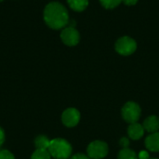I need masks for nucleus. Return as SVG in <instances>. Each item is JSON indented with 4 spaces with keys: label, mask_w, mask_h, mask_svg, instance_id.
<instances>
[{
    "label": "nucleus",
    "mask_w": 159,
    "mask_h": 159,
    "mask_svg": "<svg viewBox=\"0 0 159 159\" xmlns=\"http://www.w3.org/2000/svg\"><path fill=\"white\" fill-rule=\"evenodd\" d=\"M44 20L48 27L54 30L65 28L69 23L68 11L63 5L51 2L44 9Z\"/></svg>",
    "instance_id": "obj_1"
},
{
    "label": "nucleus",
    "mask_w": 159,
    "mask_h": 159,
    "mask_svg": "<svg viewBox=\"0 0 159 159\" xmlns=\"http://www.w3.org/2000/svg\"><path fill=\"white\" fill-rule=\"evenodd\" d=\"M48 151L55 159H68L72 154L71 144L61 138L50 141Z\"/></svg>",
    "instance_id": "obj_2"
},
{
    "label": "nucleus",
    "mask_w": 159,
    "mask_h": 159,
    "mask_svg": "<svg viewBox=\"0 0 159 159\" xmlns=\"http://www.w3.org/2000/svg\"><path fill=\"white\" fill-rule=\"evenodd\" d=\"M121 113L124 120L129 124H132L139 120L141 116V108L136 102H129L123 106Z\"/></svg>",
    "instance_id": "obj_3"
},
{
    "label": "nucleus",
    "mask_w": 159,
    "mask_h": 159,
    "mask_svg": "<svg viewBox=\"0 0 159 159\" xmlns=\"http://www.w3.org/2000/svg\"><path fill=\"white\" fill-rule=\"evenodd\" d=\"M137 48V43L129 36H123L116 43V50L123 56H129L134 53Z\"/></svg>",
    "instance_id": "obj_4"
},
{
    "label": "nucleus",
    "mask_w": 159,
    "mask_h": 159,
    "mask_svg": "<svg viewBox=\"0 0 159 159\" xmlns=\"http://www.w3.org/2000/svg\"><path fill=\"white\" fill-rule=\"evenodd\" d=\"M88 157L90 159H102L108 154V146L105 143L101 141H95L89 144Z\"/></svg>",
    "instance_id": "obj_5"
},
{
    "label": "nucleus",
    "mask_w": 159,
    "mask_h": 159,
    "mask_svg": "<svg viewBox=\"0 0 159 159\" xmlns=\"http://www.w3.org/2000/svg\"><path fill=\"white\" fill-rule=\"evenodd\" d=\"M61 38L65 45L73 47L79 43L80 34L78 31L75 29V27L66 26L65 28L62 29L61 33Z\"/></svg>",
    "instance_id": "obj_6"
},
{
    "label": "nucleus",
    "mask_w": 159,
    "mask_h": 159,
    "mask_svg": "<svg viewBox=\"0 0 159 159\" xmlns=\"http://www.w3.org/2000/svg\"><path fill=\"white\" fill-rule=\"evenodd\" d=\"M61 120L66 127L68 128L75 127L78 124L80 120V114L75 108H68L63 112L61 116Z\"/></svg>",
    "instance_id": "obj_7"
},
{
    "label": "nucleus",
    "mask_w": 159,
    "mask_h": 159,
    "mask_svg": "<svg viewBox=\"0 0 159 159\" xmlns=\"http://www.w3.org/2000/svg\"><path fill=\"white\" fill-rule=\"evenodd\" d=\"M128 134L132 140H140L144 134V128L143 125L137 122L129 124L128 128Z\"/></svg>",
    "instance_id": "obj_8"
},
{
    "label": "nucleus",
    "mask_w": 159,
    "mask_h": 159,
    "mask_svg": "<svg viewBox=\"0 0 159 159\" xmlns=\"http://www.w3.org/2000/svg\"><path fill=\"white\" fill-rule=\"evenodd\" d=\"M143 128L150 133H155L159 130V118L156 116H148L143 122Z\"/></svg>",
    "instance_id": "obj_9"
},
{
    "label": "nucleus",
    "mask_w": 159,
    "mask_h": 159,
    "mask_svg": "<svg viewBox=\"0 0 159 159\" xmlns=\"http://www.w3.org/2000/svg\"><path fill=\"white\" fill-rule=\"evenodd\" d=\"M145 146L151 152H159V132H155L145 139Z\"/></svg>",
    "instance_id": "obj_10"
},
{
    "label": "nucleus",
    "mask_w": 159,
    "mask_h": 159,
    "mask_svg": "<svg viewBox=\"0 0 159 159\" xmlns=\"http://www.w3.org/2000/svg\"><path fill=\"white\" fill-rule=\"evenodd\" d=\"M69 7L75 11H83L89 5V0H67Z\"/></svg>",
    "instance_id": "obj_11"
},
{
    "label": "nucleus",
    "mask_w": 159,
    "mask_h": 159,
    "mask_svg": "<svg viewBox=\"0 0 159 159\" xmlns=\"http://www.w3.org/2000/svg\"><path fill=\"white\" fill-rule=\"evenodd\" d=\"M49 143H50V141L46 136H38L34 141V144H35V147L37 149L48 150Z\"/></svg>",
    "instance_id": "obj_12"
},
{
    "label": "nucleus",
    "mask_w": 159,
    "mask_h": 159,
    "mask_svg": "<svg viewBox=\"0 0 159 159\" xmlns=\"http://www.w3.org/2000/svg\"><path fill=\"white\" fill-rule=\"evenodd\" d=\"M118 159H138V157L133 150L129 148H124L119 152Z\"/></svg>",
    "instance_id": "obj_13"
},
{
    "label": "nucleus",
    "mask_w": 159,
    "mask_h": 159,
    "mask_svg": "<svg viewBox=\"0 0 159 159\" xmlns=\"http://www.w3.org/2000/svg\"><path fill=\"white\" fill-rule=\"evenodd\" d=\"M51 156L48 150L44 149H36L32 155L31 159H50Z\"/></svg>",
    "instance_id": "obj_14"
},
{
    "label": "nucleus",
    "mask_w": 159,
    "mask_h": 159,
    "mask_svg": "<svg viewBox=\"0 0 159 159\" xmlns=\"http://www.w3.org/2000/svg\"><path fill=\"white\" fill-rule=\"evenodd\" d=\"M100 2L103 7L107 9H112L120 5V3H122V0H100Z\"/></svg>",
    "instance_id": "obj_15"
},
{
    "label": "nucleus",
    "mask_w": 159,
    "mask_h": 159,
    "mask_svg": "<svg viewBox=\"0 0 159 159\" xmlns=\"http://www.w3.org/2000/svg\"><path fill=\"white\" fill-rule=\"evenodd\" d=\"M0 159H15L14 156L7 150L0 151Z\"/></svg>",
    "instance_id": "obj_16"
},
{
    "label": "nucleus",
    "mask_w": 159,
    "mask_h": 159,
    "mask_svg": "<svg viewBox=\"0 0 159 159\" xmlns=\"http://www.w3.org/2000/svg\"><path fill=\"white\" fill-rule=\"evenodd\" d=\"M120 145L123 147V148H129V140L127 138V137H124L120 140L119 142Z\"/></svg>",
    "instance_id": "obj_17"
},
{
    "label": "nucleus",
    "mask_w": 159,
    "mask_h": 159,
    "mask_svg": "<svg viewBox=\"0 0 159 159\" xmlns=\"http://www.w3.org/2000/svg\"><path fill=\"white\" fill-rule=\"evenodd\" d=\"M139 159H150L149 158V154L145 151H141V153L138 156Z\"/></svg>",
    "instance_id": "obj_18"
},
{
    "label": "nucleus",
    "mask_w": 159,
    "mask_h": 159,
    "mask_svg": "<svg viewBox=\"0 0 159 159\" xmlns=\"http://www.w3.org/2000/svg\"><path fill=\"white\" fill-rule=\"evenodd\" d=\"M70 159H90L88 156H85L83 154H76L75 156H73Z\"/></svg>",
    "instance_id": "obj_19"
},
{
    "label": "nucleus",
    "mask_w": 159,
    "mask_h": 159,
    "mask_svg": "<svg viewBox=\"0 0 159 159\" xmlns=\"http://www.w3.org/2000/svg\"><path fill=\"white\" fill-rule=\"evenodd\" d=\"M4 142H5V132L2 129V128H0V147L2 146Z\"/></svg>",
    "instance_id": "obj_20"
},
{
    "label": "nucleus",
    "mask_w": 159,
    "mask_h": 159,
    "mask_svg": "<svg viewBox=\"0 0 159 159\" xmlns=\"http://www.w3.org/2000/svg\"><path fill=\"white\" fill-rule=\"evenodd\" d=\"M122 2L127 6H133L138 2V0H122Z\"/></svg>",
    "instance_id": "obj_21"
},
{
    "label": "nucleus",
    "mask_w": 159,
    "mask_h": 159,
    "mask_svg": "<svg viewBox=\"0 0 159 159\" xmlns=\"http://www.w3.org/2000/svg\"><path fill=\"white\" fill-rule=\"evenodd\" d=\"M152 159H157V158H152Z\"/></svg>",
    "instance_id": "obj_22"
}]
</instances>
